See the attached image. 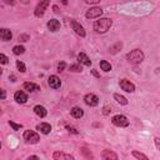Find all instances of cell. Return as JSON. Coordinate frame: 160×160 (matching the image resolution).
<instances>
[{
  "instance_id": "1",
  "label": "cell",
  "mask_w": 160,
  "mask_h": 160,
  "mask_svg": "<svg viewBox=\"0 0 160 160\" xmlns=\"http://www.w3.org/2000/svg\"><path fill=\"white\" fill-rule=\"evenodd\" d=\"M111 25H112L111 19H109V18H101L100 20H96L94 22V30L96 32L104 34V32H106L111 28Z\"/></svg>"
},
{
  "instance_id": "2",
  "label": "cell",
  "mask_w": 160,
  "mask_h": 160,
  "mask_svg": "<svg viewBox=\"0 0 160 160\" xmlns=\"http://www.w3.org/2000/svg\"><path fill=\"white\" fill-rule=\"evenodd\" d=\"M126 59L131 64H140L144 60V52L140 49H134L126 55Z\"/></svg>"
},
{
  "instance_id": "3",
  "label": "cell",
  "mask_w": 160,
  "mask_h": 160,
  "mask_svg": "<svg viewBox=\"0 0 160 160\" xmlns=\"http://www.w3.org/2000/svg\"><path fill=\"white\" fill-rule=\"evenodd\" d=\"M111 122H112L115 126H119V128H126V126L129 125V120H128V118L124 116V115H120V114L112 116Z\"/></svg>"
},
{
  "instance_id": "4",
  "label": "cell",
  "mask_w": 160,
  "mask_h": 160,
  "mask_svg": "<svg viewBox=\"0 0 160 160\" xmlns=\"http://www.w3.org/2000/svg\"><path fill=\"white\" fill-rule=\"evenodd\" d=\"M24 139L26 142H30V144H36L39 140H40V136L32 131V130H25L24 131Z\"/></svg>"
},
{
  "instance_id": "5",
  "label": "cell",
  "mask_w": 160,
  "mask_h": 160,
  "mask_svg": "<svg viewBox=\"0 0 160 160\" xmlns=\"http://www.w3.org/2000/svg\"><path fill=\"white\" fill-rule=\"evenodd\" d=\"M49 4H50V0H40V2L38 4V6H36V9H35V12H34L35 16H36V18H41V16L44 15L45 10L48 9Z\"/></svg>"
},
{
  "instance_id": "6",
  "label": "cell",
  "mask_w": 160,
  "mask_h": 160,
  "mask_svg": "<svg viewBox=\"0 0 160 160\" xmlns=\"http://www.w3.org/2000/svg\"><path fill=\"white\" fill-rule=\"evenodd\" d=\"M101 14H102V10L100 8H98V6H94V8H91V9H89L86 11L85 16L88 19H96V18H100Z\"/></svg>"
},
{
  "instance_id": "7",
  "label": "cell",
  "mask_w": 160,
  "mask_h": 160,
  "mask_svg": "<svg viewBox=\"0 0 160 160\" xmlns=\"http://www.w3.org/2000/svg\"><path fill=\"white\" fill-rule=\"evenodd\" d=\"M119 85L126 92H134L135 91V85L132 82H130L129 80H126V79H121L120 82H119Z\"/></svg>"
},
{
  "instance_id": "8",
  "label": "cell",
  "mask_w": 160,
  "mask_h": 160,
  "mask_svg": "<svg viewBox=\"0 0 160 160\" xmlns=\"http://www.w3.org/2000/svg\"><path fill=\"white\" fill-rule=\"evenodd\" d=\"M84 101L89 106H96L99 104V98L95 94H86L84 96Z\"/></svg>"
},
{
  "instance_id": "9",
  "label": "cell",
  "mask_w": 160,
  "mask_h": 160,
  "mask_svg": "<svg viewBox=\"0 0 160 160\" xmlns=\"http://www.w3.org/2000/svg\"><path fill=\"white\" fill-rule=\"evenodd\" d=\"M71 26H72V30L79 35V36H81V38H85V35H86V32H85V30H84V28L78 22V21H75V20H71Z\"/></svg>"
},
{
  "instance_id": "10",
  "label": "cell",
  "mask_w": 160,
  "mask_h": 160,
  "mask_svg": "<svg viewBox=\"0 0 160 160\" xmlns=\"http://www.w3.org/2000/svg\"><path fill=\"white\" fill-rule=\"evenodd\" d=\"M48 84L52 89H59L61 86V81H60V79L56 75H50L49 76V80H48Z\"/></svg>"
},
{
  "instance_id": "11",
  "label": "cell",
  "mask_w": 160,
  "mask_h": 160,
  "mask_svg": "<svg viewBox=\"0 0 160 160\" xmlns=\"http://www.w3.org/2000/svg\"><path fill=\"white\" fill-rule=\"evenodd\" d=\"M52 158L55 160H74V156L72 155L65 154V152H61V151H55L52 154Z\"/></svg>"
},
{
  "instance_id": "12",
  "label": "cell",
  "mask_w": 160,
  "mask_h": 160,
  "mask_svg": "<svg viewBox=\"0 0 160 160\" xmlns=\"http://www.w3.org/2000/svg\"><path fill=\"white\" fill-rule=\"evenodd\" d=\"M14 100H15L16 102H19V104H24V102H26V100H28V95H26L24 91L19 90V91H16V92L14 94Z\"/></svg>"
},
{
  "instance_id": "13",
  "label": "cell",
  "mask_w": 160,
  "mask_h": 160,
  "mask_svg": "<svg viewBox=\"0 0 160 160\" xmlns=\"http://www.w3.org/2000/svg\"><path fill=\"white\" fill-rule=\"evenodd\" d=\"M48 29H49L50 31H52V32L58 31V30L60 29V22H59V20H56V19L49 20V21H48Z\"/></svg>"
},
{
  "instance_id": "14",
  "label": "cell",
  "mask_w": 160,
  "mask_h": 160,
  "mask_svg": "<svg viewBox=\"0 0 160 160\" xmlns=\"http://www.w3.org/2000/svg\"><path fill=\"white\" fill-rule=\"evenodd\" d=\"M78 60H79L80 64H82V65H85V66H90V65H91V60L88 58V55H86L85 52H80V54L78 55Z\"/></svg>"
},
{
  "instance_id": "15",
  "label": "cell",
  "mask_w": 160,
  "mask_h": 160,
  "mask_svg": "<svg viewBox=\"0 0 160 160\" xmlns=\"http://www.w3.org/2000/svg\"><path fill=\"white\" fill-rule=\"evenodd\" d=\"M36 129H38L41 134H45V135H48V134L51 131V126H50V124H48V122H41V124H39V125L36 126Z\"/></svg>"
},
{
  "instance_id": "16",
  "label": "cell",
  "mask_w": 160,
  "mask_h": 160,
  "mask_svg": "<svg viewBox=\"0 0 160 160\" xmlns=\"http://www.w3.org/2000/svg\"><path fill=\"white\" fill-rule=\"evenodd\" d=\"M22 88H24L26 91H29V92H34V91L40 90V86L36 85V84H34V82H24Z\"/></svg>"
},
{
  "instance_id": "17",
  "label": "cell",
  "mask_w": 160,
  "mask_h": 160,
  "mask_svg": "<svg viewBox=\"0 0 160 160\" xmlns=\"http://www.w3.org/2000/svg\"><path fill=\"white\" fill-rule=\"evenodd\" d=\"M70 114H71L72 118H75V119H80V118L84 115V111H82V109H81L80 106H74V108L70 110Z\"/></svg>"
},
{
  "instance_id": "18",
  "label": "cell",
  "mask_w": 160,
  "mask_h": 160,
  "mask_svg": "<svg viewBox=\"0 0 160 160\" xmlns=\"http://www.w3.org/2000/svg\"><path fill=\"white\" fill-rule=\"evenodd\" d=\"M0 38H1L2 41H9V40H11L12 34H11V31L8 30V29H1V30H0Z\"/></svg>"
},
{
  "instance_id": "19",
  "label": "cell",
  "mask_w": 160,
  "mask_h": 160,
  "mask_svg": "<svg viewBox=\"0 0 160 160\" xmlns=\"http://www.w3.org/2000/svg\"><path fill=\"white\" fill-rule=\"evenodd\" d=\"M34 112H35L38 116H40V118H45L46 114H48V110H46L42 105H36V106L34 108Z\"/></svg>"
},
{
  "instance_id": "20",
  "label": "cell",
  "mask_w": 160,
  "mask_h": 160,
  "mask_svg": "<svg viewBox=\"0 0 160 160\" xmlns=\"http://www.w3.org/2000/svg\"><path fill=\"white\" fill-rule=\"evenodd\" d=\"M101 158H102V159H108V160H110V159L116 160V159H118V155H116L115 152L110 151V150H104V151L101 152Z\"/></svg>"
},
{
  "instance_id": "21",
  "label": "cell",
  "mask_w": 160,
  "mask_h": 160,
  "mask_svg": "<svg viewBox=\"0 0 160 160\" xmlns=\"http://www.w3.org/2000/svg\"><path fill=\"white\" fill-rule=\"evenodd\" d=\"M121 48H122V44H121L120 41H118V42H115L112 46L109 48V52H110V54H116Z\"/></svg>"
},
{
  "instance_id": "22",
  "label": "cell",
  "mask_w": 160,
  "mask_h": 160,
  "mask_svg": "<svg viewBox=\"0 0 160 160\" xmlns=\"http://www.w3.org/2000/svg\"><path fill=\"white\" fill-rule=\"evenodd\" d=\"M114 99H115L119 104H121V105H126V104H128V99H126L125 96L120 95V94H114Z\"/></svg>"
},
{
  "instance_id": "23",
  "label": "cell",
  "mask_w": 160,
  "mask_h": 160,
  "mask_svg": "<svg viewBox=\"0 0 160 160\" xmlns=\"http://www.w3.org/2000/svg\"><path fill=\"white\" fill-rule=\"evenodd\" d=\"M12 52H14L15 55H21V54L25 52V48L21 46V45H15V46L12 48Z\"/></svg>"
},
{
  "instance_id": "24",
  "label": "cell",
  "mask_w": 160,
  "mask_h": 160,
  "mask_svg": "<svg viewBox=\"0 0 160 160\" xmlns=\"http://www.w3.org/2000/svg\"><path fill=\"white\" fill-rule=\"evenodd\" d=\"M100 68H101V70H104V71H110V70H111V65H110V62H108L106 60H101V61H100Z\"/></svg>"
},
{
  "instance_id": "25",
  "label": "cell",
  "mask_w": 160,
  "mask_h": 160,
  "mask_svg": "<svg viewBox=\"0 0 160 160\" xmlns=\"http://www.w3.org/2000/svg\"><path fill=\"white\" fill-rule=\"evenodd\" d=\"M70 71H72V72H81L82 71V66L80 65V64H72V65H70Z\"/></svg>"
},
{
  "instance_id": "26",
  "label": "cell",
  "mask_w": 160,
  "mask_h": 160,
  "mask_svg": "<svg viewBox=\"0 0 160 160\" xmlns=\"http://www.w3.org/2000/svg\"><path fill=\"white\" fill-rule=\"evenodd\" d=\"M16 68L19 69V71H20V72H25V71H26V68H25L24 62H22V61H20V60H18V61H16Z\"/></svg>"
},
{
  "instance_id": "27",
  "label": "cell",
  "mask_w": 160,
  "mask_h": 160,
  "mask_svg": "<svg viewBox=\"0 0 160 160\" xmlns=\"http://www.w3.org/2000/svg\"><path fill=\"white\" fill-rule=\"evenodd\" d=\"M132 156L136 158V159H142V160H148V156L141 154V152H138V151H132Z\"/></svg>"
},
{
  "instance_id": "28",
  "label": "cell",
  "mask_w": 160,
  "mask_h": 160,
  "mask_svg": "<svg viewBox=\"0 0 160 160\" xmlns=\"http://www.w3.org/2000/svg\"><path fill=\"white\" fill-rule=\"evenodd\" d=\"M9 125L12 128V130H15V131H18L19 129H21L22 128V125L21 124H15L14 121H9Z\"/></svg>"
},
{
  "instance_id": "29",
  "label": "cell",
  "mask_w": 160,
  "mask_h": 160,
  "mask_svg": "<svg viewBox=\"0 0 160 160\" xmlns=\"http://www.w3.org/2000/svg\"><path fill=\"white\" fill-rule=\"evenodd\" d=\"M8 61H9L8 56L5 54H0V62L1 64H8Z\"/></svg>"
},
{
  "instance_id": "30",
  "label": "cell",
  "mask_w": 160,
  "mask_h": 160,
  "mask_svg": "<svg viewBox=\"0 0 160 160\" xmlns=\"http://www.w3.org/2000/svg\"><path fill=\"white\" fill-rule=\"evenodd\" d=\"M110 111H111V108H110L109 105H105V106L102 108V114H104V115H109Z\"/></svg>"
},
{
  "instance_id": "31",
  "label": "cell",
  "mask_w": 160,
  "mask_h": 160,
  "mask_svg": "<svg viewBox=\"0 0 160 160\" xmlns=\"http://www.w3.org/2000/svg\"><path fill=\"white\" fill-rule=\"evenodd\" d=\"M65 66H66V64H65L64 61L59 62V64H58V71H62V70L65 69Z\"/></svg>"
},
{
  "instance_id": "32",
  "label": "cell",
  "mask_w": 160,
  "mask_h": 160,
  "mask_svg": "<svg viewBox=\"0 0 160 160\" xmlns=\"http://www.w3.org/2000/svg\"><path fill=\"white\" fill-rule=\"evenodd\" d=\"M19 40H20V41H28V40H29V35H26V34L19 35Z\"/></svg>"
},
{
  "instance_id": "33",
  "label": "cell",
  "mask_w": 160,
  "mask_h": 160,
  "mask_svg": "<svg viewBox=\"0 0 160 160\" xmlns=\"http://www.w3.org/2000/svg\"><path fill=\"white\" fill-rule=\"evenodd\" d=\"M154 141H155V146L160 150V138H155V139H154Z\"/></svg>"
},
{
  "instance_id": "34",
  "label": "cell",
  "mask_w": 160,
  "mask_h": 160,
  "mask_svg": "<svg viewBox=\"0 0 160 160\" xmlns=\"http://www.w3.org/2000/svg\"><path fill=\"white\" fill-rule=\"evenodd\" d=\"M85 2H88V4H98V2H100V0H84Z\"/></svg>"
},
{
  "instance_id": "35",
  "label": "cell",
  "mask_w": 160,
  "mask_h": 160,
  "mask_svg": "<svg viewBox=\"0 0 160 160\" xmlns=\"http://www.w3.org/2000/svg\"><path fill=\"white\" fill-rule=\"evenodd\" d=\"M6 4H9V5H14L15 2H16V0H4Z\"/></svg>"
},
{
  "instance_id": "36",
  "label": "cell",
  "mask_w": 160,
  "mask_h": 160,
  "mask_svg": "<svg viewBox=\"0 0 160 160\" xmlns=\"http://www.w3.org/2000/svg\"><path fill=\"white\" fill-rule=\"evenodd\" d=\"M91 74H92L94 76H96V78H100V75H99V72H98L96 70H91Z\"/></svg>"
},
{
  "instance_id": "37",
  "label": "cell",
  "mask_w": 160,
  "mask_h": 160,
  "mask_svg": "<svg viewBox=\"0 0 160 160\" xmlns=\"http://www.w3.org/2000/svg\"><path fill=\"white\" fill-rule=\"evenodd\" d=\"M5 96H6V94H5V90H4V89H1V99L4 100V99H5Z\"/></svg>"
},
{
  "instance_id": "38",
  "label": "cell",
  "mask_w": 160,
  "mask_h": 160,
  "mask_svg": "<svg viewBox=\"0 0 160 160\" xmlns=\"http://www.w3.org/2000/svg\"><path fill=\"white\" fill-rule=\"evenodd\" d=\"M68 129H69V131H72L74 134H78V131H76L74 128H70V126H68Z\"/></svg>"
},
{
  "instance_id": "39",
  "label": "cell",
  "mask_w": 160,
  "mask_h": 160,
  "mask_svg": "<svg viewBox=\"0 0 160 160\" xmlns=\"http://www.w3.org/2000/svg\"><path fill=\"white\" fill-rule=\"evenodd\" d=\"M28 159H38V156L36 155H32V156H29Z\"/></svg>"
},
{
  "instance_id": "40",
  "label": "cell",
  "mask_w": 160,
  "mask_h": 160,
  "mask_svg": "<svg viewBox=\"0 0 160 160\" xmlns=\"http://www.w3.org/2000/svg\"><path fill=\"white\" fill-rule=\"evenodd\" d=\"M54 11H55V12H59V9H58V6H54Z\"/></svg>"
},
{
  "instance_id": "41",
  "label": "cell",
  "mask_w": 160,
  "mask_h": 160,
  "mask_svg": "<svg viewBox=\"0 0 160 160\" xmlns=\"http://www.w3.org/2000/svg\"><path fill=\"white\" fill-rule=\"evenodd\" d=\"M60 1H61L64 5H66V4H68V0H60Z\"/></svg>"
}]
</instances>
